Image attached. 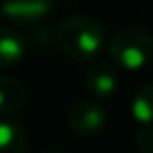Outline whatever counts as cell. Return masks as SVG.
Listing matches in <instances>:
<instances>
[{
    "label": "cell",
    "mask_w": 153,
    "mask_h": 153,
    "mask_svg": "<svg viewBox=\"0 0 153 153\" xmlns=\"http://www.w3.org/2000/svg\"><path fill=\"white\" fill-rule=\"evenodd\" d=\"M56 43L68 58L76 62H91L103 52L107 45V33L95 18L74 14L58 23Z\"/></svg>",
    "instance_id": "cell-1"
},
{
    "label": "cell",
    "mask_w": 153,
    "mask_h": 153,
    "mask_svg": "<svg viewBox=\"0 0 153 153\" xmlns=\"http://www.w3.org/2000/svg\"><path fill=\"white\" fill-rule=\"evenodd\" d=\"M107 49L116 66L140 70L153 58V37L142 27H124L112 35Z\"/></svg>",
    "instance_id": "cell-2"
},
{
    "label": "cell",
    "mask_w": 153,
    "mask_h": 153,
    "mask_svg": "<svg viewBox=\"0 0 153 153\" xmlns=\"http://www.w3.org/2000/svg\"><path fill=\"white\" fill-rule=\"evenodd\" d=\"M70 128L79 134L82 138H93L107 124V111L99 103L93 101H79L70 108L68 114Z\"/></svg>",
    "instance_id": "cell-3"
},
{
    "label": "cell",
    "mask_w": 153,
    "mask_h": 153,
    "mask_svg": "<svg viewBox=\"0 0 153 153\" xmlns=\"http://www.w3.org/2000/svg\"><path fill=\"white\" fill-rule=\"evenodd\" d=\"M52 10V0H2L0 12L6 19L19 25L41 22Z\"/></svg>",
    "instance_id": "cell-4"
},
{
    "label": "cell",
    "mask_w": 153,
    "mask_h": 153,
    "mask_svg": "<svg viewBox=\"0 0 153 153\" xmlns=\"http://www.w3.org/2000/svg\"><path fill=\"white\" fill-rule=\"evenodd\" d=\"M85 83L87 91L95 97H111L120 85L118 72L107 62H93L85 72Z\"/></svg>",
    "instance_id": "cell-5"
},
{
    "label": "cell",
    "mask_w": 153,
    "mask_h": 153,
    "mask_svg": "<svg viewBox=\"0 0 153 153\" xmlns=\"http://www.w3.org/2000/svg\"><path fill=\"white\" fill-rule=\"evenodd\" d=\"M25 101H27L25 85L12 76H0V114L8 116L22 111Z\"/></svg>",
    "instance_id": "cell-6"
},
{
    "label": "cell",
    "mask_w": 153,
    "mask_h": 153,
    "mask_svg": "<svg viewBox=\"0 0 153 153\" xmlns=\"http://www.w3.org/2000/svg\"><path fill=\"white\" fill-rule=\"evenodd\" d=\"M27 45L25 39L14 29H6L0 27V70L12 68L19 64L25 56Z\"/></svg>",
    "instance_id": "cell-7"
},
{
    "label": "cell",
    "mask_w": 153,
    "mask_h": 153,
    "mask_svg": "<svg viewBox=\"0 0 153 153\" xmlns=\"http://www.w3.org/2000/svg\"><path fill=\"white\" fill-rule=\"evenodd\" d=\"M27 132L18 120H0V153H23Z\"/></svg>",
    "instance_id": "cell-8"
},
{
    "label": "cell",
    "mask_w": 153,
    "mask_h": 153,
    "mask_svg": "<svg viewBox=\"0 0 153 153\" xmlns=\"http://www.w3.org/2000/svg\"><path fill=\"white\" fill-rule=\"evenodd\" d=\"M130 112L134 120H138L142 126H153V82L143 83L134 93Z\"/></svg>",
    "instance_id": "cell-9"
},
{
    "label": "cell",
    "mask_w": 153,
    "mask_h": 153,
    "mask_svg": "<svg viewBox=\"0 0 153 153\" xmlns=\"http://www.w3.org/2000/svg\"><path fill=\"white\" fill-rule=\"evenodd\" d=\"M136 147L142 153H153V126H143L136 138Z\"/></svg>",
    "instance_id": "cell-10"
}]
</instances>
